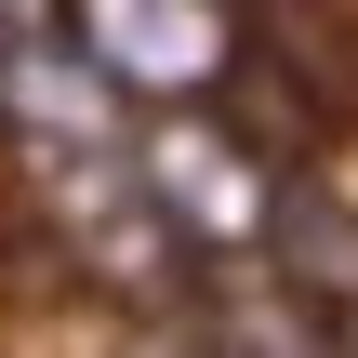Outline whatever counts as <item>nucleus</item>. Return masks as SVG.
Listing matches in <instances>:
<instances>
[{
  "mask_svg": "<svg viewBox=\"0 0 358 358\" xmlns=\"http://www.w3.org/2000/svg\"><path fill=\"white\" fill-rule=\"evenodd\" d=\"M93 13V66L106 80H146V93H186L226 66V13L213 0H80Z\"/></svg>",
  "mask_w": 358,
  "mask_h": 358,
  "instance_id": "obj_1",
  "label": "nucleus"
},
{
  "mask_svg": "<svg viewBox=\"0 0 358 358\" xmlns=\"http://www.w3.org/2000/svg\"><path fill=\"white\" fill-rule=\"evenodd\" d=\"M0 80H13V106H27L40 133H93V120H106V93H93V80H66L53 53H13Z\"/></svg>",
  "mask_w": 358,
  "mask_h": 358,
  "instance_id": "obj_2",
  "label": "nucleus"
},
{
  "mask_svg": "<svg viewBox=\"0 0 358 358\" xmlns=\"http://www.w3.org/2000/svg\"><path fill=\"white\" fill-rule=\"evenodd\" d=\"M13 53H27V0H0V66H13Z\"/></svg>",
  "mask_w": 358,
  "mask_h": 358,
  "instance_id": "obj_3",
  "label": "nucleus"
}]
</instances>
